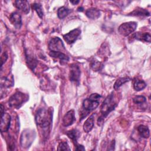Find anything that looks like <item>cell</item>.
<instances>
[{"label": "cell", "instance_id": "obj_9", "mask_svg": "<svg viewBox=\"0 0 151 151\" xmlns=\"http://www.w3.org/2000/svg\"><path fill=\"white\" fill-rule=\"evenodd\" d=\"M11 117L8 113H3L1 114V124L0 129L1 133L8 131L11 124Z\"/></svg>", "mask_w": 151, "mask_h": 151}, {"label": "cell", "instance_id": "obj_4", "mask_svg": "<svg viewBox=\"0 0 151 151\" xmlns=\"http://www.w3.org/2000/svg\"><path fill=\"white\" fill-rule=\"evenodd\" d=\"M27 100L28 96L26 94L20 91H17L9 97L8 104L11 107L19 109Z\"/></svg>", "mask_w": 151, "mask_h": 151}, {"label": "cell", "instance_id": "obj_22", "mask_svg": "<svg viewBox=\"0 0 151 151\" xmlns=\"http://www.w3.org/2000/svg\"><path fill=\"white\" fill-rule=\"evenodd\" d=\"M71 10L65 6H61L58 8L57 11V15L60 19H63L66 17L70 12Z\"/></svg>", "mask_w": 151, "mask_h": 151}, {"label": "cell", "instance_id": "obj_17", "mask_svg": "<svg viewBox=\"0 0 151 151\" xmlns=\"http://www.w3.org/2000/svg\"><path fill=\"white\" fill-rule=\"evenodd\" d=\"M133 37L136 40H138L140 41H143L147 42H150L151 36L149 32L142 33V32H137L134 33Z\"/></svg>", "mask_w": 151, "mask_h": 151}, {"label": "cell", "instance_id": "obj_7", "mask_svg": "<svg viewBox=\"0 0 151 151\" xmlns=\"http://www.w3.org/2000/svg\"><path fill=\"white\" fill-rule=\"evenodd\" d=\"M48 48L50 51L63 52L65 47L62 40L59 37L52 38L48 43Z\"/></svg>", "mask_w": 151, "mask_h": 151}, {"label": "cell", "instance_id": "obj_29", "mask_svg": "<svg viewBox=\"0 0 151 151\" xmlns=\"http://www.w3.org/2000/svg\"><path fill=\"white\" fill-rule=\"evenodd\" d=\"M7 58H8V55H7V54H6V52H4L3 53V54H2V55H1V67H2V65H3V64H4V62H5L6 61V60H7Z\"/></svg>", "mask_w": 151, "mask_h": 151}, {"label": "cell", "instance_id": "obj_23", "mask_svg": "<svg viewBox=\"0 0 151 151\" xmlns=\"http://www.w3.org/2000/svg\"><path fill=\"white\" fill-rule=\"evenodd\" d=\"M146 87V83L144 80H136L133 83V88L136 91H140Z\"/></svg>", "mask_w": 151, "mask_h": 151}, {"label": "cell", "instance_id": "obj_31", "mask_svg": "<svg viewBox=\"0 0 151 151\" xmlns=\"http://www.w3.org/2000/svg\"><path fill=\"white\" fill-rule=\"evenodd\" d=\"M71 4H73V5H76V4H77L78 3H79V1H70Z\"/></svg>", "mask_w": 151, "mask_h": 151}, {"label": "cell", "instance_id": "obj_12", "mask_svg": "<svg viewBox=\"0 0 151 151\" xmlns=\"http://www.w3.org/2000/svg\"><path fill=\"white\" fill-rule=\"evenodd\" d=\"M11 23L17 29H20L22 26V19L21 15L17 12H12L9 17Z\"/></svg>", "mask_w": 151, "mask_h": 151}, {"label": "cell", "instance_id": "obj_15", "mask_svg": "<svg viewBox=\"0 0 151 151\" xmlns=\"http://www.w3.org/2000/svg\"><path fill=\"white\" fill-rule=\"evenodd\" d=\"M94 114H91L84 122L83 124V130L85 132H90L94 127Z\"/></svg>", "mask_w": 151, "mask_h": 151}, {"label": "cell", "instance_id": "obj_30", "mask_svg": "<svg viewBox=\"0 0 151 151\" xmlns=\"http://www.w3.org/2000/svg\"><path fill=\"white\" fill-rule=\"evenodd\" d=\"M76 147V150H85V148L84 147V146L81 145H79L78 144Z\"/></svg>", "mask_w": 151, "mask_h": 151}, {"label": "cell", "instance_id": "obj_1", "mask_svg": "<svg viewBox=\"0 0 151 151\" xmlns=\"http://www.w3.org/2000/svg\"><path fill=\"white\" fill-rule=\"evenodd\" d=\"M117 104L114 100L113 93L107 96V97L103 101L101 108L100 113L101 115L97 120V124L99 126H101L103 123L104 119L109 115V114L114 110L117 107Z\"/></svg>", "mask_w": 151, "mask_h": 151}, {"label": "cell", "instance_id": "obj_2", "mask_svg": "<svg viewBox=\"0 0 151 151\" xmlns=\"http://www.w3.org/2000/svg\"><path fill=\"white\" fill-rule=\"evenodd\" d=\"M35 120L41 128L48 127L52 122L51 113L45 108H40L35 113Z\"/></svg>", "mask_w": 151, "mask_h": 151}, {"label": "cell", "instance_id": "obj_20", "mask_svg": "<svg viewBox=\"0 0 151 151\" xmlns=\"http://www.w3.org/2000/svg\"><path fill=\"white\" fill-rule=\"evenodd\" d=\"M128 16H149L150 13L148 12L147 10L141 8H137L136 9H134L133 11L130 12L127 14Z\"/></svg>", "mask_w": 151, "mask_h": 151}, {"label": "cell", "instance_id": "obj_3", "mask_svg": "<svg viewBox=\"0 0 151 151\" xmlns=\"http://www.w3.org/2000/svg\"><path fill=\"white\" fill-rule=\"evenodd\" d=\"M101 96L97 93L91 94L88 98L83 101V108L88 114L89 112L96 109L99 105V101Z\"/></svg>", "mask_w": 151, "mask_h": 151}, {"label": "cell", "instance_id": "obj_13", "mask_svg": "<svg viewBox=\"0 0 151 151\" xmlns=\"http://www.w3.org/2000/svg\"><path fill=\"white\" fill-rule=\"evenodd\" d=\"M15 5L18 9L22 11L25 14H27L29 12L30 6L27 1H15Z\"/></svg>", "mask_w": 151, "mask_h": 151}, {"label": "cell", "instance_id": "obj_26", "mask_svg": "<svg viewBox=\"0 0 151 151\" xmlns=\"http://www.w3.org/2000/svg\"><path fill=\"white\" fill-rule=\"evenodd\" d=\"M102 64L97 60H93L91 61L90 67L94 71H99L102 68Z\"/></svg>", "mask_w": 151, "mask_h": 151}, {"label": "cell", "instance_id": "obj_14", "mask_svg": "<svg viewBox=\"0 0 151 151\" xmlns=\"http://www.w3.org/2000/svg\"><path fill=\"white\" fill-rule=\"evenodd\" d=\"M25 54L26 62H27L28 66L29 67L30 69H31L32 71H34L37 65V63H38L37 60H36V58L34 57H33V55L32 54L27 53V52L26 51L25 52Z\"/></svg>", "mask_w": 151, "mask_h": 151}, {"label": "cell", "instance_id": "obj_18", "mask_svg": "<svg viewBox=\"0 0 151 151\" xmlns=\"http://www.w3.org/2000/svg\"><path fill=\"white\" fill-rule=\"evenodd\" d=\"M66 135L73 141L75 146L78 145L77 139L79 136V132L77 129H72L65 133Z\"/></svg>", "mask_w": 151, "mask_h": 151}, {"label": "cell", "instance_id": "obj_24", "mask_svg": "<svg viewBox=\"0 0 151 151\" xmlns=\"http://www.w3.org/2000/svg\"><path fill=\"white\" fill-rule=\"evenodd\" d=\"M31 8L37 13L38 17L40 18H42L44 15V12H43L42 5H41V4L35 2L31 5Z\"/></svg>", "mask_w": 151, "mask_h": 151}, {"label": "cell", "instance_id": "obj_10", "mask_svg": "<svg viewBox=\"0 0 151 151\" xmlns=\"http://www.w3.org/2000/svg\"><path fill=\"white\" fill-rule=\"evenodd\" d=\"M81 34V30L78 28H75L68 33L63 35V38L65 41L68 44H72L78 39V37Z\"/></svg>", "mask_w": 151, "mask_h": 151}, {"label": "cell", "instance_id": "obj_16", "mask_svg": "<svg viewBox=\"0 0 151 151\" xmlns=\"http://www.w3.org/2000/svg\"><path fill=\"white\" fill-rule=\"evenodd\" d=\"M101 12L99 9L95 8H90L86 11V15L90 19H96L100 17Z\"/></svg>", "mask_w": 151, "mask_h": 151}, {"label": "cell", "instance_id": "obj_8", "mask_svg": "<svg viewBox=\"0 0 151 151\" xmlns=\"http://www.w3.org/2000/svg\"><path fill=\"white\" fill-rule=\"evenodd\" d=\"M81 74V71L80 67L76 64H72L70 67V74L69 78L72 82L77 83V84H79L80 77Z\"/></svg>", "mask_w": 151, "mask_h": 151}, {"label": "cell", "instance_id": "obj_25", "mask_svg": "<svg viewBox=\"0 0 151 151\" xmlns=\"http://www.w3.org/2000/svg\"><path fill=\"white\" fill-rule=\"evenodd\" d=\"M130 79L129 77H120L118 78L116 82L114 84V89L117 90L120 86H122L123 84L126 83V82H128Z\"/></svg>", "mask_w": 151, "mask_h": 151}, {"label": "cell", "instance_id": "obj_28", "mask_svg": "<svg viewBox=\"0 0 151 151\" xmlns=\"http://www.w3.org/2000/svg\"><path fill=\"white\" fill-rule=\"evenodd\" d=\"M58 150H70L71 149L70 148L67 142H61L59 143L58 147Z\"/></svg>", "mask_w": 151, "mask_h": 151}, {"label": "cell", "instance_id": "obj_11", "mask_svg": "<svg viewBox=\"0 0 151 151\" xmlns=\"http://www.w3.org/2000/svg\"><path fill=\"white\" fill-rule=\"evenodd\" d=\"M75 113L73 110H70L66 113L63 118V125L65 127L71 126L75 121Z\"/></svg>", "mask_w": 151, "mask_h": 151}, {"label": "cell", "instance_id": "obj_6", "mask_svg": "<svg viewBox=\"0 0 151 151\" xmlns=\"http://www.w3.org/2000/svg\"><path fill=\"white\" fill-rule=\"evenodd\" d=\"M137 24L136 22L130 21L122 24L118 28V31L123 36L126 37L133 32L136 28Z\"/></svg>", "mask_w": 151, "mask_h": 151}, {"label": "cell", "instance_id": "obj_27", "mask_svg": "<svg viewBox=\"0 0 151 151\" xmlns=\"http://www.w3.org/2000/svg\"><path fill=\"white\" fill-rule=\"evenodd\" d=\"M146 97L143 96H137L133 99V101L135 104H141L146 101Z\"/></svg>", "mask_w": 151, "mask_h": 151}, {"label": "cell", "instance_id": "obj_21", "mask_svg": "<svg viewBox=\"0 0 151 151\" xmlns=\"http://www.w3.org/2000/svg\"><path fill=\"white\" fill-rule=\"evenodd\" d=\"M137 131L140 136L145 139L148 138L150 136V131L147 126L141 124L137 127Z\"/></svg>", "mask_w": 151, "mask_h": 151}, {"label": "cell", "instance_id": "obj_5", "mask_svg": "<svg viewBox=\"0 0 151 151\" xmlns=\"http://www.w3.org/2000/svg\"><path fill=\"white\" fill-rule=\"evenodd\" d=\"M35 137V133L34 130L25 129L22 132L20 137L21 146L24 148L29 147Z\"/></svg>", "mask_w": 151, "mask_h": 151}, {"label": "cell", "instance_id": "obj_32", "mask_svg": "<svg viewBox=\"0 0 151 151\" xmlns=\"http://www.w3.org/2000/svg\"><path fill=\"white\" fill-rule=\"evenodd\" d=\"M83 9H84V8H83V7L80 6V7H78V8L77 11H81V12H82V11H83Z\"/></svg>", "mask_w": 151, "mask_h": 151}, {"label": "cell", "instance_id": "obj_19", "mask_svg": "<svg viewBox=\"0 0 151 151\" xmlns=\"http://www.w3.org/2000/svg\"><path fill=\"white\" fill-rule=\"evenodd\" d=\"M49 55L51 57H54L55 58H58L60 60V61L63 62H67L69 60V57L65 54L63 52H54L50 51Z\"/></svg>", "mask_w": 151, "mask_h": 151}]
</instances>
